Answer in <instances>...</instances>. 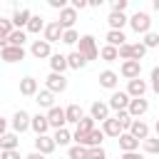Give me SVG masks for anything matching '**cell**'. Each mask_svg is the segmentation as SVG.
<instances>
[{"instance_id": "obj_33", "label": "cell", "mask_w": 159, "mask_h": 159, "mask_svg": "<svg viewBox=\"0 0 159 159\" xmlns=\"http://www.w3.org/2000/svg\"><path fill=\"white\" fill-rule=\"evenodd\" d=\"M102 139H104V132L102 129H92L89 132V137H87V149H92V147H102Z\"/></svg>"}, {"instance_id": "obj_19", "label": "cell", "mask_w": 159, "mask_h": 159, "mask_svg": "<svg viewBox=\"0 0 159 159\" xmlns=\"http://www.w3.org/2000/svg\"><path fill=\"white\" fill-rule=\"evenodd\" d=\"M40 92V87H37V80L35 77H22L20 80V94L22 97H35Z\"/></svg>"}, {"instance_id": "obj_35", "label": "cell", "mask_w": 159, "mask_h": 159, "mask_svg": "<svg viewBox=\"0 0 159 159\" xmlns=\"http://www.w3.org/2000/svg\"><path fill=\"white\" fill-rule=\"evenodd\" d=\"M87 154H89V149H87V147H80V144H75V147H70V152H67V159H87Z\"/></svg>"}, {"instance_id": "obj_40", "label": "cell", "mask_w": 159, "mask_h": 159, "mask_svg": "<svg viewBox=\"0 0 159 159\" xmlns=\"http://www.w3.org/2000/svg\"><path fill=\"white\" fill-rule=\"evenodd\" d=\"M62 42L65 45H77L80 42V35H77V30L72 27V30H65V35H62Z\"/></svg>"}, {"instance_id": "obj_32", "label": "cell", "mask_w": 159, "mask_h": 159, "mask_svg": "<svg viewBox=\"0 0 159 159\" xmlns=\"http://www.w3.org/2000/svg\"><path fill=\"white\" fill-rule=\"evenodd\" d=\"M99 57H102L104 62H114V60H119V50L112 47V45H104V47L99 50Z\"/></svg>"}, {"instance_id": "obj_13", "label": "cell", "mask_w": 159, "mask_h": 159, "mask_svg": "<svg viewBox=\"0 0 159 159\" xmlns=\"http://www.w3.org/2000/svg\"><path fill=\"white\" fill-rule=\"evenodd\" d=\"M117 82H119V75L114 72V70H102L99 72V87H104V89H117Z\"/></svg>"}, {"instance_id": "obj_49", "label": "cell", "mask_w": 159, "mask_h": 159, "mask_svg": "<svg viewBox=\"0 0 159 159\" xmlns=\"http://www.w3.org/2000/svg\"><path fill=\"white\" fill-rule=\"evenodd\" d=\"M72 7L75 10H84V7H89V2L87 0H72Z\"/></svg>"}, {"instance_id": "obj_10", "label": "cell", "mask_w": 159, "mask_h": 159, "mask_svg": "<svg viewBox=\"0 0 159 159\" xmlns=\"http://www.w3.org/2000/svg\"><path fill=\"white\" fill-rule=\"evenodd\" d=\"M47 122H50L52 129H62V127L67 124L65 109H62V107H52V109H47Z\"/></svg>"}, {"instance_id": "obj_6", "label": "cell", "mask_w": 159, "mask_h": 159, "mask_svg": "<svg viewBox=\"0 0 159 159\" xmlns=\"http://www.w3.org/2000/svg\"><path fill=\"white\" fill-rule=\"evenodd\" d=\"M129 102H132V97H129L127 92H119V89H114L107 104H109V109H114V112H124V109L129 107Z\"/></svg>"}, {"instance_id": "obj_20", "label": "cell", "mask_w": 159, "mask_h": 159, "mask_svg": "<svg viewBox=\"0 0 159 159\" xmlns=\"http://www.w3.org/2000/svg\"><path fill=\"white\" fill-rule=\"evenodd\" d=\"M117 142H119V149H122V154H124V152H137V149H139V139H134L129 132H122Z\"/></svg>"}, {"instance_id": "obj_14", "label": "cell", "mask_w": 159, "mask_h": 159, "mask_svg": "<svg viewBox=\"0 0 159 159\" xmlns=\"http://www.w3.org/2000/svg\"><path fill=\"white\" fill-rule=\"evenodd\" d=\"M147 87H149V84H147L142 77H137V80H129V84H127V94H129L132 99H139V97H144Z\"/></svg>"}, {"instance_id": "obj_29", "label": "cell", "mask_w": 159, "mask_h": 159, "mask_svg": "<svg viewBox=\"0 0 159 159\" xmlns=\"http://www.w3.org/2000/svg\"><path fill=\"white\" fill-rule=\"evenodd\" d=\"M25 32H30V35H40V32H45V20H42L40 15H32L30 22H27V27H25Z\"/></svg>"}, {"instance_id": "obj_44", "label": "cell", "mask_w": 159, "mask_h": 159, "mask_svg": "<svg viewBox=\"0 0 159 159\" xmlns=\"http://www.w3.org/2000/svg\"><path fill=\"white\" fill-rule=\"evenodd\" d=\"M109 7H112V12H124L127 10V0H112Z\"/></svg>"}, {"instance_id": "obj_48", "label": "cell", "mask_w": 159, "mask_h": 159, "mask_svg": "<svg viewBox=\"0 0 159 159\" xmlns=\"http://www.w3.org/2000/svg\"><path fill=\"white\" fill-rule=\"evenodd\" d=\"M50 7H55V10H65L67 2H65V0H50Z\"/></svg>"}, {"instance_id": "obj_4", "label": "cell", "mask_w": 159, "mask_h": 159, "mask_svg": "<svg viewBox=\"0 0 159 159\" xmlns=\"http://www.w3.org/2000/svg\"><path fill=\"white\" fill-rule=\"evenodd\" d=\"M42 35H45L42 40H45V42H50V45H52V42H62L65 27L60 25V20H55V22H47V25H45V32H42Z\"/></svg>"}, {"instance_id": "obj_30", "label": "cell", "mask_w": 159, "mask_h": 159, "mask_svg": "<svg viewBox=\"0 0 159 159\" xmlns=\"http://www.w3.org/2000/svg\"><path fill=\"white\" fill-rule=\"evenodd\" d=\"M52 139H55V144H57V147H67V144L72 142V132H70L67 127H62V129H55Z\"/></svg>"}, {"instance_id": "obj_3", "label": "cell", "mask_w": 159, "mask_h": 159, "mask_svg": "<svg viewBox=\"0 0 159 159\" xmlns=\"http://www.w3.org/2000/svg\"><path fill=\"white\" fill-rule=\"evenodd\" d=\"M45 89H50L52 94H60L67 89V77L65 75H57V72H50L47 80H45Z\"/></svg>"}, {"instance_id": "obj_38", "label": "cell", "mask_w": 159, "mask_h": 159, "mask_svg": "<svg viewBox=\"0 0 159 159\" xmlns=\"http://www.w3.org/2000/svg\"><path fill=\"white\" fill-rule=\"evenodd\" d=\"M142 45H144L147 50L159 47V32H147V35H144V40H142Z\"/></svg>"}, {"instance_id": "obj_25", "label": "cell", "mask_w": 159, "mask_h": 159, "mask_svg": "<svg viewBox=\"0 0 159 159\" xmlns=\"http://www.w3.org/2000/svg\"><path fill=\"white\" fill-rule=\"evenodd\" d=\"M35 102H37L40 107H45V109H52V107H55V94H52L50 89H40V92L35 94Z\"/></svg>"}, {"instance_id": "obj_22", "label": "cell", "mask_w": 159, "mask_h": 159, "mask_svg": "<svg viewBox=\"0 0 159 159\" xmlns=\"http://www.w3.org/2000/svg\"><path fill=\"white\" fill-rule=\"evenodd\" d=\"M102 132H104V137H114V139H119V134H122L124 129H122V124H119L114 117H109L107 122H102Z\"/></svg>"}, {"instance_id": "obj_24", "label": "cell", "mask_w": 159, "mask_h": 159, "mask_svg": "<svg viewBox=\"0 0 159 159\" xmlns=\"http://www.w3.org/2000/svg\"><path fill=\"white\" fill-rule=\"evenodd\" d=\"M50 67H52V72H57V75H65V70L70 67V65H67V55H60V52H55V55L50 57Z\"/></svg>"}, {"instance_id": "obj_43", "label": "cell", "mask_w": 159, "mask_h": 159, "mask_svg": "<svg viewBox=\"0 0 159 159\" xmlns=\"http://www.w3.org/2000/svg\"><path fill=\"white\" fill-rule=\"evenodd\" d=\"M87 159H107V152L102 147H92L89 154H87Z\"/></svg>"}, {"instance_id": "obj_7", "label": "cell", "mask_w": 159, "mask_h": 159, "mask_svg": "<svg viewBox=\"0 0 159 159\" xmlns=\"http://www.w3.org/2000/svg\"><path fill=\"white\" fill-rule=\"evenodd\" d=\"M30 52H32V57H37V60H50V57H52V45L45 42V40H32Z\"/></svg>"}, {"instance_id": "obj_37", "label": "cell", "mask_w": 159, "mask_h": 159, "mask_svg": "<svg viewBox=\"0 0 159 159\" xmlns=\"http://www.w3.org/2000/svg\"><path fill=\"white\" fill-rule=\"evenodd\" d=\"M142 147H144L147 154H159V137H149V139H144Z\"/></svg>"}, {"instance_id": "obj_31", "label": "cell", "mask_w": 159, "mask_h": 159, "mask_svg": "<svg viewBox=\"0 0 159 159\" xmlns=\"http://www.w3.org/2000/svg\"><path fill=\"white\" fill-rule=\"evenodd\" d=\"M7 42H10L12 47H22V45L27 42V32H25V30H12L10 37H7Z\"/></svg>"}, {"instance_id": "obj_39", "label": "cell", "mask_w": 159, "mask_h": 159, "mask_svg": "<svg viewBox=\"0 0 159 159\" xmlns=\"http://www.w3.org/2000/svg\"><path fill=\"white\" fill-rule=\"evenodd\" d=\"M114 119L122 124V129H129V127H132V122H134V119L129 117V112H127V109H124V112H117V114H114Z\"/></svg>"}, {"instance_id": "obj_47", "label": "cell", "mask_w": 159, "mask_h": 159, "mask_svg": "<svg viewBox=\"0 0 159 159\" xmlns=\"http://www.w3.org/2000/svg\"><path fill=\"white\" fill-rule=\"evenodd\" d=\"M0 159H20V149H10V152H0Z\"/></svg>"}, {"instance_id": "obj_9", "label": "cell", "mask_w": 159, "mask_h": 159, "mask_svg": "<svg viewBox=\"0 0 159 159\" xmlns=\"http://www.w3.org/2000/svg\"><path fill=\"white\" fill-rule=\"evenodd\" d=\"M89 117L94 119V122H107L109 119V104L107 102H92V107H89Z\"/></svg>"}, {"instance_id": "obj_11", "label": "cell", "mask_w": 159, "mask_h": 159, "mask_svg": "<svg viewBox=\"0 0 159 159\" xmlns=\"http://www.w3.org/2000/svg\"><path fill=\"white\" fill-rule=\"evenodd\" d=\"M0 60H2V62H20V60H25V47H12V45H7L5 50H0Z\"/></svg>"}, {"instance_id": "obj_36", "label": "cell", "mask_w": 159, "mask_h": 159, "mask_svg": "<svg viewBox=\"0 0 159 159\" xmlns=\"http://www.w3.org/2000/svg\"><path fill=\"white\" fill-rule=\"evenodd\" d=\"M92 129H97V127H94V119H92V117H82L75 132H82V134H89Z\"/></svg>"}, {"instance_id": "obj_51", "label": "cell", "mask_w": 159, "mask_h": 159, "mask_svg": "<svg viewBox=\"0 0 159 159\" xmlns=\"http://www.w3.org/2000/svg\"><path fill=\"white\" fill-rule=\"evenodd\" d=\"M2 134H7V119L0 117V137H2Z\"/></svg>"}, {"instance_id": "obj_56", "label": "cell", "mask_w": 159, "mask_h": 159, "mask_svg": "<svg viewBox=\"0 0 159 159\" xmlns=\"http://www.w3.org/2000/svg\"><path fill=\"white\" fill-rule=\"evenodd\" d=\"M65 159H67V157H65Z\"/></svg>"}, {"instance_id": "obj_28", "label": "cell", "mask_w": 159, "mask_h": 159, "mask_svg": "<svg viewBox=\"0 0 159 159\" xmlns=\"http://www.w3.org/2000/svg\"><path fill=\"white\" fill-rule=\"evenodd\" d=\"M104 40H107V45H112V47H117V50H119L122 45H127V37H124L122 30H109Z\"/></svg>"}, {"instance_id": "obj_2", "label": "cell", "mask_w": 159, "mask_h": 159, "mask_svg": "<svg viewBox=\"0 0 159 159\" xmlns=\"http://www.w3.org/2000/svg\"><path fill=\"white\" fill-rule=\"evenodd\" d=\"M80 47H77V52L89 62V60H97L99 57V50H97V40L92 37V35H82L80 37V42H77Z\"/></svg>"}, {"instance_id": "obj_5", "label": "cell", "mask_w": 159, "mask_h": 159, "mask_svg": "<svg viewBox=\"0 0 159 159\" xmlns=\"http://www.w3.org/2000/svg\"><path fill=\"white\" fill-rule=\"evenodd\" d=\"M30 122H32V117H30L25 109H17V112L12 114V122H10V124H12V132H15V134H22V132L30 129Z\"/></svg>"}, {"instance_id": "obj_1", "label": "cell", "mask_w": 159, "mask_h": 159, "mask_svg": "<svg viewBox=\"0 0 159 159\" xmlns=\"http://www.w3.org/2000/svg\"><path fill=\"white\" fill-rule=\"evenodd\" d=\"M129 27H132L137 35H147V32H152V17H149V12L137 10V12L129 17Z\"/></svg>"}, {"instance_id": "obj_17", "label": "cell", "mask_w": 159, "mask_h": 159, "mask_svg": "<svg viewBox=\"0 0 159 159\" xmlns=\"http://www.w3.org/2000/svg\"><path fill=\"white\" fill-rule=\"evenodd\" d=\"M30 17H32V12L27 10V7H17L15 12H12V25H15V30H22V27H27V22H30Z\"/></svg>"}, {"instance_id": "obj_8", "label": "cell", "mask_w": 159, "mask_h": 159, "mask_svg": "<svg viewBox=\"0 0 159 159\" xmlns=\"http://www.w3.org/2000/svg\"><path fill=\"white\" fill-rule=\"evenodd\" d=\"M119 72H122L124 80H137V77L142 75V62H137V60H124L122 67H119Z\"/></svg>"}, {"instance_id": "obj_21", "label": "cell", "mask_w": 159, "mask_h": 159, "mask_svg": "<svg viewBox=\"0 0 159 159\" xmlns=\"http://www.w3.org/2000/svg\"><path fill=\"white\" fill-rule=\"evenodd\" d=\"M30 129L40 137V134H47V129H50V122H47V114H35L32 117V122H30Z\"/></svg>"}, {"instance_id": "obj_34", "label": "cell", "mask_w": 159, "mask_h": 159, "mask_svg": "<svg viewBox=\"0 0 159 159\" xmlns=\"http://www.w3.org/2000/svg\"><path fill=\"white\" fill-rule=\"evenodd\" d=\"M67 65H70L72 70H82V67L87 65V60H84L80 52H70V55H67Z\"/></svg>"}, {"instance_id": "obj_53", "label": "cell", "mask_w": 159, "mask_h": 159, "mask_svg": "<svg viewBox=\"0 0 159 159\" xmlns=\"http://www.w3.org/2000/svg\"><path fill=\"white\" fill-rule=\"evenodd\" d=\"M7 45H10V42H7V37H5V35H0V50H5Z\"/></svg>"}, {"instance_id": "obj_26", "label": "cell", "mask_w": 159, "mask_h": 159, "mask_svg": "<svg viewBox=\"0 0 159 159\" xmlns=\"http://www.w3.org/2000/svg\"><path fill=\"white\" fill-rule=\"evenodd\" d=\"M65 117H67V124H80L84 112H82L80 104H70V107H65Z\"/></svg>"}, {"instance_id": "obj_50", "label": "cell", "mask_w": 159, "mask_h": 159, "mask_svg": "<svg viewBox=\"0 0 159 159\" xmlns=\"http://www.w3.org/2000/svg\"><path fill=\"white\" fill-rule=\"evenodd\" d=\"M119 159H144V157H142L139 152H124V154H122Z\"/></svg>"}, {"instance_id": "obj_12", "label": "cell", "mask_w": 159, "mask_h": 159, "mask_svg": "<svg viewBox=\"0 0 159 159\" xmlns=\"http://www.w3.org/2000/svg\"><path fill=\"white\" fill-rule=\"evenodd\" d=\"M55 147H57V144H55V139H52L50 134H40V137L35 139V152H40V154H45V157L52 154Z\"/></svg>"}, {"instance_id": "obj_41", "label": "cell", "mask_w": 159, "mask_h": 159, "mask_svg": "<svg viewBox=\"0 0 159 159\" xmlns=\"http://www.w3.org/2000/svg\"><path fill=\"white\" fill-rule=\"evenodd\" d=\"M147 55V47L142 45V42H134L132 45V60H137V62H142V57Z\"/></svg>"}, {"instance_id": "obj_16", "label": "cell", "mask_w": 159, "mask_h": 159, "mask_svg": "<svg viewBox=\"0 0 159 159\" xmlns=\"http://www.w3.org/2000/svg\"><path fill=\"white\" fill-rule=\"evenodd\" d=\"M75 22H77V10H75L72 5H67L65 10H60V25H62L65 30H72Z\"/></svg>"}, {"instance_id": "obj_54", "label": "cell", "mask_w": 159, "mask_h": 159, "mask_svg": "<svg viewBox=\"0 0 159 159\" xmlns=\"http://www.w3.org/2000/svg\"><path fill=\"white\" fill-rule=\"evenodd\" d=\"M154 132H157V137H159V117H157V122H154Z\"/></svg>"}, {"instance_id": "obj_42", "label": "cell", "mask_w": 159, "mask_h": 159, "mask_svg": "<svg viewBox=\"0 0 159 159\" xmlns=\"http://www.w3.org/2000/svg\"><path fill=\"white\" fill-rule=\"evenodd\" d=\"M15 30V25H12V20H7V17H0V35H5V37H10V32Z\"/></svg>"}, {"instance_id": "obj_46", "label": "cell", "mask_w": 159, "mask_h": 159, "mask_svg": "<svg viewBox=\"0 0 159 159\" xmlns=\"http://www.w3.org/2000/svg\"><path fill=\"white\" fill-rule=\"evenodd\" d=\"M152 89L159 94V67H154V70H152Z\"/></svg>"}, {"instance_id": "obj_27", "label": "cell", "mask_w": 159, "mask_h": 159, "mask_svg": "<svg viewBox=\"0 0 159 159\" xmlns=\"http://www.w3.org/2000/svg\"><path fill=\"white\" fill-rule=\"evenodd\" d=\"M17 144H20V139H17V134H15V132H7V134H2V137H0V152L17 149Z\"/></svg>"}, {"instance_id": "obj_55", "label": "cell", "mask_w": 159, "mask_h": 159, "mask_svg": "<svg viewBox=\"0 0 159 159\" xmlns=\"http://www.w3.org/2000/svg\"><path fill=\"white\" fill-rule=\"evenodd\" d=\"M152 7H154V10L159 12V0H154V2H152Z\"/></svg>"}, {"instance_id": "obj_18", "label": "cell", "mask_w": 159, "mask_h": 159, "mask_svg": "<svg viewBox=\"0 0 159 159\" xmlns=\"http://www.w3.org/2000/svg\"><path fill=\"white\" fill-rule=\"evenodd\" d=\"M129 134H132L134 139L144 142V139H149V124H147V122H142V119H134V122H132V127H129Z\"/></svg>"}, {"instance_id": "obj_23", "label": "cell", "mask_w": 159, "mask_h": 159, "mask_svg": "<svg viewBox=\"0 0 159 159\" xmlns=\"http://www.w3.org/2000/svg\"><path fill=\"white\" fill-rule=\"evenodd\" d=\"M107 22H109V30H122V27L129 22V17H127L124 12H112V10H109Z\"/></svg>"}, {"instance_id": "obj_15", "label": "cell", "mask_w": 159, "mask_h": 159, "mask_svg": "<svg viewBox=\"0 0 159 159\" xmlns=\"http://www.w3.org/2000/svg\"><path fill=\"white\" fill-rule=\"evenodd\" d=\"M147 109H149V102H147L144 97L132 99V102H129V107H127V112H129V117H132V119H139L142 114H147Z\"/></svg>"}, {"instance_id": "obj_52", "label": "cell", "mask_w": 159, "mask_h": 159, "mask_svg": "<svg viewBox=\"0 0 159 159\" xmlns=\"http://www.w3.org/2000/svg\"><path fill=\"white\" fill-rule=\"evenodd\" d=\"M25 159H45V154H40V152H32V154H27Z\"/></svg>"}, {"instance_id": "obj_45", "label": "cell", "mask_w": 159, "mask_h": 159, "mask_svg": "<svg viewBox=\"0 0 159 159\" xmlns=\"http://www.w3.org/2000/svg\"><path fill=\"white\" fill-rule=\"evenodd\" d=\"M119 57L122 60H132V42H127V45L119 47Z\"/></svg>"}]
</instances>
